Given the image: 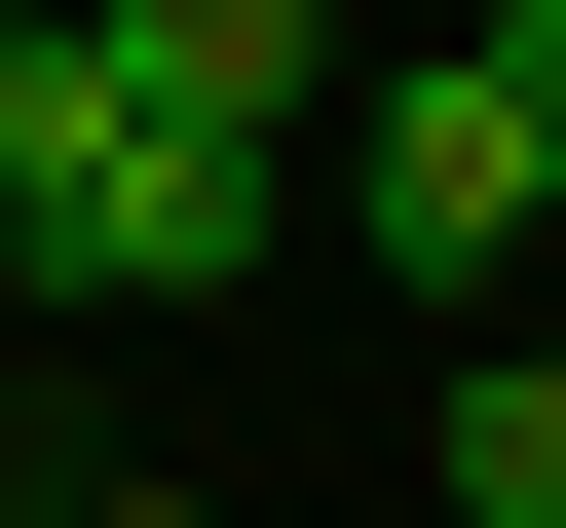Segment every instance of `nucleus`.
Wrapping results in <instances>:
<instances>
[{
    "instance_id": "423d86ee",
    "label": "nucleus",
    "mask_w": 566,
    "mask_h": 528,
    "mask_svg": "<svg viewBox=\"0 0 566 528\" xmlns=\"http://www.w3.org/2000/svg\"><path fill=\"white\" fill-rule=\"evenodd\" d=\"M491 76H528V151H566V0H491Z\"/></svg>"
},
{
    "instance_id": "f257e3e1",
    "label": "nucleus",
    "mask_w": 566,
    "mask_h": 528,
    "mask_svg": "<svg viewBox=\"0 0 566 528\" xmlns=\"http://www.w3.org/2000/svg\"><path fill=\"white\" fill-rule=\"evenodd\" d=\"M39 303H264V264H303V151H227V114H114L76 76V151H39Z\"/></svg>"
},
{
    "instance_id": "39448f33",
    "label": "nucleus",
    "mask_w": 566,
    "mask_h": 528,
    "mask_svg": "<svg viewBox=\"0 0 566 528\" xmlns=\"http://www.w3.org/2000/svg\"><path fill=\"white\" fill-rule=\"evenodd\" d=\"M39 151H76V0H0V226H39Z\"/></svg>"
},
{
    "instance_id": "7ed1b4c3",
    "label": "nucleus",
    "mask_w": 566,
    "mask_h": 528,
    "mask_svg": "<svg viewBox=\"0 0 566 528\" xmlns=\"http://www.w3.org/2000/svg\"><path fill=\"white\" fill-rule=\"evenodd\" d=\"M76 76H114V114H227V151H303V114H340V0H76Z\"/></svg>"
},
{
    "instance_id": "f03ea898",
    "label": "nucleus",
    "mask_w": 566,
    "mask_h": 528,
    "mask_svg": "<svg viewBox=\"0 0 566 528\" xmlns=\"http://www.w3.org/2000/svg\"><path fill=\"white\" fill-rule=\"evenodd\" d=\"M303 189H340V226H378V264H491V226H528V189H566V151H528V76H491V39H378V76H340V114H303Z\"/></svg>"
},
{
    "instance_id": "20e7f679",
    "label": "nucleus",
    "mask_w": 566,
    "mask_h": 528,
    "mask_svg": "<svg viewBox=\"0 0 566 528\" xmlns=\"http://www.w3.org/2000/svg\"><path fill=\"white\" fill-rule=\"evenodd\" d=\"M416 490H453V528H566V340H491V378L416 415Z\"/></svg>"
}]
</instances>
